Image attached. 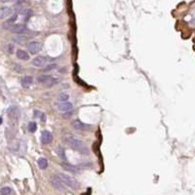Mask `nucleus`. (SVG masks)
<instances>
[{
  "mask_svg": "<svg viewBox=\"0 0 195 195\" xmlns=\"http://www.w3.org/2000/svg\"><path fill=\"white\" fill-rule=\"evenodd\" d=\"M9 116L13 119H18L19 116H20V111H19V108L17 106H11L9 107V109L7 110Z\"/></svg>",
  "mask_w": 195,
  "mask_h": 195,
  "instance_id": "ddd939ff",
  "label": "nucleus"
},
{
  "mask_svg": "<svg viewBox=\"0 0 195 195\" xmlns=\"http://www.w3.org/2000/svg\"><path fill=\"white\" fill-rule=\"evenodd\" d=\"M37 130V125L35 122H30L28 124V131L30 133H34Z\"/></svg>",
  "mask_w": 195,
  "mask_h": 195,
  "instance_id": "412c9836",
  "label": "nucleus"
},
{
  "mask_svg": "<svg viewBox=\"0 0 195 195\" xmlns=\"http://www.w3.org/2000/svg\"><path fill=\"white\" fill-rule=\"evenodd\" d=\"M12 15H13V10L9 7H3L0 10V19H1V20H4V19L6 18L11 17Z\"/></svg>",
  "mask_w": 195,
  "mask_h": 195,
  "instance_id": "9b49d317",
  "label": "nucleus"
},
{
  "mask_svg": "<svg viewBox=\"0 0 195 195\" xmlns=\"http://www.w3.org/2000/svg\"><path fill=\"white\" fill-rule=\"evenodd\" d=\"M72 127L77 131H87L90 129V126L85 123L81 122L80 120H74L72 122Z\"/></svg>",
  "mask_w": 195,
  "mask_h": 195,
  "instance_id": "0eeeda50",
  "label": "nucleus"
},
{
  "mask_svg": "<svg viewBox=\"0 0 195 195\" xmlns=\"http://www.w3.org/2000/svg\"><path fill=\"white\" fill-rule=\"evenodd\" d=\"M28 37L23 35V34H18V35H16L13 37V41L16 42L17 44H20V45H23L28 42Z\"/></svg>",
  "mask_w": 195,
  "mask_h": 195,
  "instance_id": "f8f14e48",
  "label": "nucleus"
},
{
  "mask_svg": "<svg viewBox=\"0 0 195 195\" xmlns=\"http://www.w3.org/2000/svg\"><path fill=\"white\" fill-rule=\"evenodd\" d=\"M63 141H65L66 145L70 146L71 148H73L74 150L78 151L79 153L83 154V155H88L89 154V149L85 145L83 141L79 140V138L73 137V136H65L63 138Z\"/></svg>",
  "mask_w": 195,
  "mask_h": 195,
  "instance_id": "f257e3e1",
  "label": "nucleus"
},
{
  "mask_svg": "<svg viewBox=\"0 0 195 195\" xmlns=\"http://www.w3.org/2000/svg\"><path fill=\"white\" fill-rule=\"evenodd\" d=\"M47 61V59L45 57H42V56H38V57L34 58L32 60V65L36 68H42L43 65H45Z\"/></svg>",
  "mask_w": 195,
  "mask_h": 195,
  "instance_id": "9d476101",
  "label": "nucleus"
},
{
  "mask_svg": "<svg viewBox=\"0 0 195 195\" xmlns=\"http://www.w3.org/2000/svg\"><path fill=\"white\" fill-rule=\"evenodd\" d=\"M59 177H60L61 180L63 181V183H65L68 186H69L70 188L77 189V188L79 187L78 181H77L74 178L70 177V176L66 175V174H63V173H61V174H60V175H59Z\"/></svg>",
  "mask_w": 195,
  "mask_h": 195,
  "instance_id": "f03ea898",
  "label": "nucleus"
},
{
  "mask_svg": "<svg viewBox=\"0 0 195 195\" xmlns=\"http://www.w3.org/2000/svg\"><path fill=\"white\" fill-rule=\"evenodd\" d=\"M57 107L60 111L61 112H68L70 111L71 109H72V103H68V101H65V103H60L57 105Z\"/></svg>",
  "mask_w": 195,
  "mask_h": 195,
  "instance_id": "1a4fd4ad",
  "label": "nucleus"
},
{
  "mask_svg": "<svg viewBox=\"0 0 195 195\" xmlns=\"http://www.w3.org/2000/svg\"><path fill=\"white\" fill-rule=\"evenodd\" d=\"M38 166H39L40 169H42V170L46 169V168L48 167V161H47V159L40 158L38 160Z\"/></svg>",
  "mask_w": 195,
  "mask_h": 195,
  "instance_id": "f3484780",
  "label": "nucleus"
},
{
  "mask_svg": "<svg viewBox=\"0 0 195 195\" xmlns=\"http://www.w3.org/2000/svg\"><path fill=\"white\" fill-rule=\"evenodd\" d=\"M17 57L20 59V60H23V61H28L29 59L28 54L23 50H18L17 51Z\"/></svg>",
  "mask_w": 195,
  "mask_h": 195,
  "instance_id": "dca6fc26",
  "label": "nucleus"
},
{
  "mask_svg": "<svg viewBox=\"0 0 195 195\" xmlns=\"http://www.w3.org/2000/svg\"><path fill=\"white\" fill-rule=\"evenodd\" d=\"M28 49L31 54H37L41 50V44L37 41H31L28 44Z\"/></svg>",
  "mask_w": 195,
  "mask_h": 195,
  "instance_id": "39448f33",
  "label": "nucleus"
},
{
  "mask_svg": "<svg viewBox=\"0 0 195 195\" xmlns=\"http://www.w3.org/2000/svg\"><path fill=\"white\" fill-rule=\"evenodd\" d=\"M56 65L55 63H51V65H48L46 68H44V71H46V72H48V71H51V70H53L54 68H56Z\"/></svg>",
  "mask_w": 195,
  "mask_h": 195,
  "instance_id": "4be33fe9",
  "label": "nucleus"
},
{
  "mask_svg": "<svg viewBox=\"0 0 195 195\" xmlns=\"http://www.w3.org/2000/svg\"><path fill=\"white\" fill-rule=\"evenodd\" d=\"M69 99V96L66 94V93H61V94L59 95L58 97V101H60V103H65V101H68Z\"/></svg>",
  "mask_w": 195,
  "mask_h": 195,
  "instance_id": "a211bd4d",
  "label": "nucleus"
},
{
  "mask_svg": "<svg viewBox=\"0 0 195 195\" xmlns=\"http://www.w3.org/2000/svg\"><path fill=\"white\" fill-rule=\"evenodd\" d=\"M13 49H14V45L10 44L9 45V53H10V54H12V53H13Z\"/></svg>",
  "mask_w": 195,
  "mask_h": 195,
  "instance_id": "5701e85b",
  "label": "nucleus"
},
{
  "mask_svg": "<svg viewBox=\"0 0 195 195\" xmlns=\"http://www.w3.org/2000/svg\"><path fill=\"white\" fill-rule=\"evenodd\" d=\"M53 141V135L51 134V132L45 130L41 133V143L43 145H49L52 143Z\"/></svg>",
  "mask_w": 195,
  "mask_h": 195,
  "instance_id": "423d86ee",
  "label": "nucleus"
},
{
  "mask_svg": "<svg viewBox=\"0 0 195 195\" xmlns=\"http://www.w3.org/2000/svg\"><path fill=\"white\" fill-rule=\"evenodd\" d=\"M51 183L54 186L56 189L60 191H65L66 190V184L63 183V181L61 178L57 176H54V177L51 178Z\"/></svg>",
  "mask_w": 195,
  "mask_h": 195,
  "instance_id": "20e7f679",
  "label": "nucleus"
},
{
  "mask_svg": "<svg viewBox=\"0 0 195 195\" xmlns=\"http://www.w3.org/2000/svg\"><path fill=\"white\" fill-rule=\"evenodd\" d=\"M57 152H58V155L61 157V159H63V161H66V157H65V149L61 146H59L57 148Z\"/></svg>",
  "mask_w": 195,
  "mask_h": 195,
  "instance_id": "6ab92c4d",
  "label": "nucleus"
},
{
  "mask_svg": "<svg viewBox=\"0 0 195 195\" xmlns=\"http://www.w3.org/2000/svg\"><path fill=\"white\" fill-rule=\"evenodd\" d=\"M11 31L15 34H25L28 32V28L23 25H15L11 28Z\"/></svg>",
  "mask_w": 195,
  "mask_h": 195,
  "instance_id": "6e6552de",
  "label": "nucleus"
},
{
  "mask_svg": "<svg viewBox=\"0 0 195 195\" xmlns=\"http://www.w3.org/2000/svg\"><path fill=\"white\" fill-rule=\"evenodd\" d=\"M10 1V0H1V2H3V3H5V2H8Z\"/></svg>",
  "mask_w": 195,
  "mask_h": 195,
  "instance_id": "b1692460",
  "label": "nucleus"
},
{
  "mask_svg": "<svg viewBox=\"0 0 195 195\" xmlns=\"http://www.w3.org/2000/svg\"><path fill=\"white\" fill-rule=\"evenodd\" d=\"M61 167H63L65 170L68 171V172H70V173H73V174H77L79 172L78 168L74 167L70 164H68V163H61Z\"/></svg>",
  "mask_w": 195,
  "mask_h": 195,
  "instance_id": "2eb2a0df",
  "label": "nucleus"
},
{
  "mask_svg": "<svg viewBox=\"0 0 195 195\" xmlns=\"http://www.w3.org/2000/svg\"><path fill=\"white\" fill-rule=\"evenodd\" d=\"M37 81L41 84L46 85L48 87H51V86H53V85L57 84L58 79L55 78V77L50 76V75H40L37 77Z\"/></svg>",
  "mask_w": 195,
  "mask_h": 195,
  "instance_id": "7ed1b4c3",
  "label": "nucleus"
},
{
  "mask_svg": "<svg viewBox=\"0 0 195 195\" xmlns=\"http://www.w3.org/2000/svg\"><path fill=\"white\" fill-rule=\"evenodd\" d=\"M32 83H33V79L31 76L26 75L22 79V86L23 88H25V89H28V88L30 87L31 85H32Z\"/></svg>",
  "mask_w": 195,
  "mask_h": 195,
  "instance_id": "4468645a",
  "label": "nucleus"
},
{
  "mask_svg": "<svg viewBox=\"0 0 195 195\" xmlns=\"http://www.w3.org/2000/svg\"><path fill=\"white\" fill-rule=\"evenodd\" d=\"M0 193H1V195H10L12 193V188L9 187V186H4V187L1 188Z\"/></svg>",
  "mask_w": 195,
  "mask_h": 195,
  "instance_id": "aec40b11",
  "label": "nucleus"
}]
</instances>
